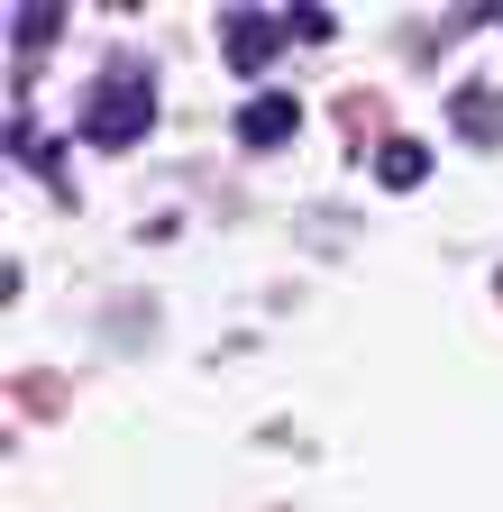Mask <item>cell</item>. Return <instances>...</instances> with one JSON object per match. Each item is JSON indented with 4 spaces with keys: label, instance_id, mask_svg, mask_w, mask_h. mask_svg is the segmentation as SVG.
<instances>
[{
    "label": "cell",
    "instance_id": "obj_1",
    "mask_svg": "<svg viewBox=\"0 0 503 512\" xmlns=\"http://www.w3.org/2000/svg\"><path fill=\"white\" fill-rule=\"evenodd\" d=\"M147 128H156V83L138 74V64H119V74H101V92L83 101V138L119 156V147H138Z\"/></svg>",
    "mask_w": 503,
    "mask_h": 512
},
{
    "label": "cell",
    "instance_id": "obj_2",
    "mask_svg": "<svg viewBox=\"0 0 503 512\" xmlns=\"http://www.w3.org/2000/svg\"><path fill=\"white\" fill-rule=\"evenodd\" d=\"M284 37H293V19H257V10H229V19H220V55H229L238 83H257Z\"/></svg>",
    "mask_w": 503,
    "mask_h": 512
},
{
    "label": "cell",
    "instance_id": "obj_3",
    "mask_svg": "<svg viewBox=\"0 0 503 512\" xmlns=\"http://www.w3.org/2000/svg\"><path fill=\"white\" fill-rule=\"evenodd\" d=\"M302 128V101L293 92H257V101H238V147H284Z\"/></svg>",
    "mask_w": 503,
    "mask_h": 512
},
{
    "label": "cell",
    "instance_id": "obj_4",
    "mask_svg": "<svg viewBox=\"0 0 503 512\" xmlns=\"http://www.w3.org/2000/svg\"><path fill=\"white\" fill-rule=\"evenodd\" d=\"M449 119L467 128V138H485V147H503V92H458V101H449Z\"/></svg>",
    "mask_w": 503,
    "mask_h": 512
},
{
    "label": "cell",
    "instance_id": "obj_5",
    "mask_svg": "<svg viewBox=\"0 0 503 512\" xmlns=\"http://www.w3.org/2000/svg\"><path fill=\"white\" fill-rule=\"evenodd\" d=\"M375 174H385V183H394V192H412V183H421V174H430V147H421V138H394V147H385V156H375Z\"/></svg>",
    "mask_w": 503,
    "mask_h": 512
},
{
    "label": "cell",
    "instance_id": "obj_6",
    "mask_svg": "<svg viewBox=\"0 0 503 512\" xmlns=\"http://www.w3.org/2000/svg\"><path fill=\"white\" fill-rule=\"evenodd\" d=\"M55 37V10H46V0H37V10H19L10 19V46H46Z\"/></svg>",
    "mask_w": 503,
    "mask_h": 512
}]
</instances>
